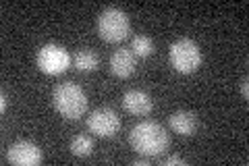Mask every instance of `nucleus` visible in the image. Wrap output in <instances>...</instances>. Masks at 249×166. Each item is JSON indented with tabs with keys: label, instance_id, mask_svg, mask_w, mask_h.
<instances>
[{
	"label": "nucleus",
	"instance_id": "obj_4",
	"mask_svg": "<svg viewBox=\"0 0 249 166\" xmlns=\"http://www.w3.org/2000/svg\"><path fill=\"white\" fill-rule=\"evenodd\" d=\"M168 58H170V65H173V69L177 73L191 75V73H196L201 65V50L193 39L181 37V39H177V42L170 44Z\"/></svg>",
	"mask_w": 249,
	"mask_h": 166
},
{
	"label": "nucleus",
	"instance_id": "obj_8",
	"mask_svg": "<svg viewBox=\"0 0 249 166\" xmlns=\"http://www.w3.org/2000/svg\"><path fill=\"white\" fill-rule=\"evenodd\" d=\"M137 69V56L127 48H119L110 56V73L119 79H129Z\"/></svg>",
	"mask_w": 249,
	"mask_h": 166
},
{
	"label": "nucleus",
	"instance_id": "obj_16",
	"mask_svg": "<svg viewBox=\"0 0 249 166\" xmlns=\"http://www.w3.org/2000/svg\"><path fill=\"white\" fill-rule=\"evenodd\" d=\"M0 110H2V112H6V106H9V96H6V92H2V96H0Z\"/></svg>",
	"mask_w": 249,
	"mask_h": 166
},
{
	"label": "nucleus",
	"instance_id": "obj_17",
	"mask_svg": "<svg viewBox=\"0 0 249 166\" xmlns=\"http://www.w3.org/2000/svg\"><path fill=\"white\" fill-rule=\"evenodd\" d=\"M150 164V158H137V160H133V166H147Z\"/></svg>",
	"mask_w": 249,
	"mask_h": 166
},
{
	"label": "nucleus",
	"instance_id": "obj_15",
	"mask_svg": "<svg viewBox=\"0 0 249 166\" xmlns=\"http://www.w3.org/2000/svg\"><path fill=\"white\" fill-rule=\"evenodd\" d=\"M239 92L243 93V98H249V85H247V79L245 77L239 81Z\"/></svg>",
	"mask_w": 249,
	"mask_h": 166
},
{
	"label": "nucleus",
	"instance_id": "obj_7",
	"mask_svg": "<svg viewBox=\"0 0 249 166\" xmlns=\"http://www.w3.org/2000/svg\"><path fill=\"white\" fill-rule=\"evenodd\" d=\"M44 154L40 146H36L34 141H15V144L6 149V162L15 166H37L42 164Z\"/></svg>",
	"mask_w": 249,
	"mask_h": 166
},
{
	"label": "nucleus",
	"instance_id": "obj_10",
	"mask_svg": "<svg viewBox=\"0 0 249 166\" xmlns=\"http://www.w3.org/2000/svg\"><path fill=\"white\" fill-rule=\"evenodd\" d=\"M168 123H170V129L183 137H191V135H196V131H197V116L193 112H187V110H177V112H173L168 118Z\"/></svg>",
	"mask_w": 249,
	"mask_h": 166
},
{
	"label": "nucleus",
	"instance_id": "obj_6",
	"mask_svg": "<svg viewBox=\"0 0 249 166\" xmlns=\"http://www.w3.org/2000/svg\"><path fill=\"white\" fill-rule=\"evenodd\" d=\"M88 129L96 137H114L121 131V116L112 108H96L88 118Z\"/></svg>",
	"mask_w": 249,
	"mask_h": 166
},
{
	"label": "nucleus",
	"instance_id": "obj_12",
	"mask_svg": "<svg viewBox=\"0 0 249 166\" xmlns=\"http://www.w3.org/2000/svg\"><path fill=\"white\" fill-rule=\"evenodd\" d=\"M129 50L133 52L137 58H147L154 54V39L147 37V36H135Z\"/></svg>",
	"mask_w": 249,
	"mask_h": 166
},
{
	"label": "nucleus",
	"instance_id": "obj_13",
	"mask_svg": "<svg viewBox=\"0 0 249 166\" xmlns=\"http://www.w3.org/2000/svg\"><path fill=\"white\" fill-rule=\"evenodd\" d=\"M93 139L89 135H77L71 139V152L77 158H88L93 154Z\"/></svg>",
	"mask_w": 249,
	"mask_h": 166
},
{
	"label": "nucleus",
	"instance_id": "obj_5",
	"mask_svg": "<svg viewBox=\"0 0 249 166\" xmlns=\"http://www.w3.org/2000/svg\"><path fill=\"white\" fill-rule=\"evenodd\" d=\"M71 54L58 44H46L37 50V69L46 75H62L71 67Z\"/></svg>",
	"mask_w": 249,
	"mask_h": 166
},
{
	"label": "nucleus",
	"instance_id": "obj_1",
	"mask_svg": "<svg viewBox=\"0 0 249 166\" xmlns=\"http://www.w3.org/2000/svg\"><path fill=\"white\" fill-rule=\"evenodd\" d=\"M129 144L139 156L145 158H160L170 146L168 131L156 121L137 123L129 133Z\"/></svg>",
	"mask_w": 249,
	"mask_h": 166
},
{
	"label": "nucleus",
	"instance_id": "obj_3",
	"mask_svg": "<svg viewBox=\"0 0 249 166\" xmlns=\"http://www.w3.org/2000/svg\"><path fill=\"white\" fill-rule=\"evenodd\" d=\"M98 36L108 44H121L129 37L131 31V23H129V15L123 9L116 6H108L102 13L98 15Z\"/></svg>",
	"mask_w": 249,
	"mask_h": 166
},
{
	"label": "nucleus",
	"instance_id": "obj_14",
	"mask_svg": "<svg viewBox=\"0 0 249 166\" xmlns=\"http://www.w3.org/2000/svg\"><path fill=\"white\" fill-rule=\"evenodd\" d=\"M160 164L162 166H185L187 162H185V158H181V156H168V158H162Z\"/></svg>",
	"mask_w": 249,
	"mask_h": 166
},
{
	"label": "nucleus",
	"instance_id": "obj_2",
	"mask_svg": "<svg viewBox=\"0 0 249 166\" xmlns=\"http://www.w3.org/2000/svg\"><path fill=\"white\" fill-rule=\"evenodd\" d=\"M52 104L54 110L67 121H77L88 110V96L85 92L73 81L58 83L52 92Z\"/></svg>",
	"mask_w": 249,
	"mask_h": 166
},
{
	"label": "nucleus",
	"instance_id": "obj_11",
	"mask_svg": "<svg viewBox=\"0 0 249 166\" xmlns=\"http://www.w3.org/2000/svg\"><path fill=\"white\" fill-rule=\"evenodd\" d=\"M73 62H75V69L79 71V73H91V71H96L98 69V65H100V56L93 50H89V48H83V50H79L75 54V58H73Z\"/></svg>",
	"mask_w": 249,
	"mask_h": 166
},
{
	"label": "nucleus",
	"instance_id": "obj_9",
	"mask_svg": "<svg viewBox=\"0 0 249 166\" xmlns=\"http://www.w3.org/2000/svg\"><path fill=\"white\" fill-rule=\"evenodd\" d=\"M123 108L127 110L129 114L145 116L152 112L154 102L150 98V93H145L143 90H129V92H124V96H123Z\"/></svg>",
	"mask_w": 249,
	"mask_h": 166
}]
</instances>
